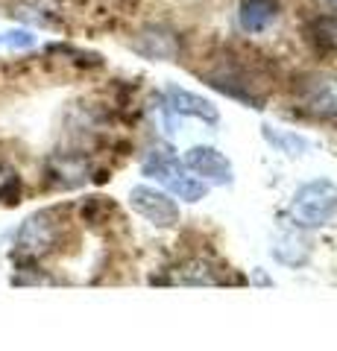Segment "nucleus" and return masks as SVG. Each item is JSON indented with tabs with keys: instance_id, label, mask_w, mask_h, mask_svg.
I'll list each match as a JSON object with an SVG mask.
<instances>
[{
	"instance_id": "nucleus-16",
	"label": "nucleus",
	"mask_w": 337,
	"mask_h": 351,
	"mask_svg": "<svg viewBox=\"0 0 337 351\" xmlns=\"http://www.w3.org/2000/svg\"><path fill=\"white\" fill-rule=\"evenodd\" d=\"M253 284H258V287H273V278H267L261 269H255L253 272Z\"/></svg>"
},
{
	"instance_id": "nucleus-9",
	"label": "nucleus",
	"mask_w": 337,
	"mask_h": 351,
	"mask_svg": "<svg viewBox=\"0 0 337 351\" xmlns=\"http://www.w3.org/2000/svg\"><path fill=\"white\" fill-rule=\"evenodd\" d=\"M141 170H144L147 179H156L161 184H167V182L176 179V176L185 173V164L173 156V149H161V152H150Z\"/></svg>"
},
{
	"instance_id": "nucleus-15",
	"label": "nucleus",
	"mask_w": 337,
	"mask_h": 351,
	"mask_svg": "<svg viewBox=\"0 0 337 351\" xmlns=\"http://www.w3.org/2000/svg\"><path fill=\"white\" fill-rule=\"evenodd\" d=\"M3 41H6V44H12V47H30V44L36 41V38H32L30 32H24V29H12V32H6V38H3Z\"/></svg>"
},
{
	"instance_id": "nucleus-8",
	"label": "nucleus",
	"mask_w": 337,
	"mask_h": 351,
	"mask_svg": "<svg viewBox=\"0 0 337 351\" xmlns=\"http://www.w3.org/2000/svg\"><path fill=\"white\" fill-rule=\"evenodd\" d=\"M276 0H241L237 9V24L244 32H261L273 24L276 18Z\"/></svg>"
},
{
	"instance_id": "nucleus-2",
	"label": "nucleus",
	"mask_w": 337,
	"mask_h": 351,
	"mask_svg": "<svg viewBox=\"0 0 337 351\" xmlns=\"http://www.w3.org/2000/svg\"><path fill=\"white\" fill-rule=\"evenodd\" d=\"M129 205L159 228H173L179 223V205L173 202V196L165 191H156L150 184H135L129 193Z\"/></svg>"
},
{
	"instance_id": "nucleus-13",
	"label": "nucleus",
	"mask_w": 337,
	"mask_h": 351,
	"mask_svg": "<svg viewBox=\"0 0 337 351\" xmlns=\"http://www.w3.org/2000/svg\"><path fill=\"white\" fill-rule=\"evenodd\" d=\"M173 281H179V284H223L226 278L223 276H217V272L211 269V263H205V261H188V263H182L179 272H176V278Z\"/></svg>"
},
{
	"instance_id": "nucleus-5",
	"label": "nucleus",
	"mask_w": 337,
	"mask_h": 351,
	"mask_svg": "<svg viewBox=\"0 0 337 351\" xmlns=\"http://www.w3.org/2000/svg\"><path fill=\"white\" fill-rule=\"evenodd\" d=\"M205 82L211 88H217V91L235 97V100L249 103L253 108H261V103H264V97L255 91V82L249 80L246 73L232 68V64H217L214 71H205Z\"/></svg>"
},
{
	"instance_id": "nucleus-11",
	"label": "nucleus",
	"mask_w": 337,
	"mask_h": 351,
	"mask_svg": "<svg viewBox=\"0 0 337 351\" xmlns=\"http://www.w3.org/2000/svg\"><path fill=\"white\" fill-rule=\"evenodd\" d=\"M135 50L147 59H170L173 53H176V41H173L170 36H165L161 29H150V32H144V36H138Z\"/></svg>"
},
{
	"instance_id": "nucleus-7",
	"label": "nucleus",
	"mask_w": 337,
	"mask_h": 351,
	"mask_svg": "<svg viewBox=\"0 0 337 351\" xmlns=\"http://www.w3.org/2000/svg\"><path fill=\"white\" fill-rule=\"evenodd\" d=\"M270 255H273V261H279L281 267H305V263L311 261V240L297 232H279L273 240H270Z\"/></svg>"
},
{
	"instance_id": "nucleus-1",
	"label": "nucleus",
	"mask_w": 337,
	"mask_h": 351,
	"mask_svg": "<svg viewBox=\"0 0 337 351\" xmlns=\"http://www.w3.org/2000/svg\"><path fill=\"white\" fill-rule=\"evenodd\" d=\"M337 217V184L332 179H314L305 182L293 193L288 205V219L290 226L302 228H323Z\"/></svg>"
},
{
	"instance_id": "nucleus-12",
	"label": "nucleus",
	"mask_w": 337,
	"mask_h": 351,
	"mask_svg": "<svg viewBox=\"0 0 337 351\" xmlns=\"http://www.w3.org/2000/svg\"><path fill=\"white\" fill-rule=\"evenodd\" d=\"M165 188H167L173 196L185 199V202H200V199H205V196H209V182L197 179V176H188V173L176 176V179L167 182Z\"/></svg>"
},
{
	"instance_id": "nucleus-4",
	"label": "nucleus",
	"mask_w": 337,
	"mask_h": 351,
	"mask_svg": "<svg viewBox=\"0 0 337 351\" xmlns=\"http://www.w3.org/2000/svg\"><path fill=\"white\" fill-rule=\"evenodd\" d=\"M185 167L202 176V182H214V184H232L235 182L232 161L214 147H191L185 152Z\"/></svg>"
},
{
	"instance_id": "nucleus-10",
	"label": "nucleus",
	"mask_w": 337,
	"mask_h": 351,
	"mask_svg": "<svg viewBox=\"0 0 337 351\" xmlns=\"http://www.w3.org/2000/svg\"><path fill=\"white\" fill-rule=\"evenodd\" d=\"M261 132H264L267 144H273L279 152H285V156L297 158V156H305V152L311 149V141L305 135H297V132H288V129H273V126H261Z\"/></svg>"
},
{
	"instance_id": "nucleus-14",
	"label": "nucleus",
	"mask_w": 337,
	"mask_h": 351,
	"mask_svg": "<svg viewBox=\"0 0 337 351\" xmlns=\"http://www.w3.org/2000/svg\"><path fill=\"white\" fill-rule=\"evenodd\" d=\"M317 41L325 44V47L337 50V12L317 18Z\"/></svg>"
},
{
	"instance_id": "nucleus-6",
	"label": "nucleus",
	"mask_w": 337,
	"mask_h": 351,
	"mask_svg": "<svg viewBox=\"0 0 337 351\" xmlns=\"http://www.w3.org/2000/svg\"><path fill=\"white\" fill-rule=\"evenodd\" d=\"M167 106L173 114H182V117H197V120H205V123H217L220 120V112H217V106L211 100H205V97L179 85L167 88Z\"/></svg>"
},
{
	"instance_id": "nucleus-3",
	"label": "nucleus",
	"mask_w": 337,
	"mask_h": 351,
	"mask_svg": "<svg viewBox=\"0 0 337 351\" xmlns=\"http://www.w3.org/2000/svg\"><path fill=\"white\" fill-rule=\"evenodd\" d=\"M299 103L311 114L332 120L337 117V76L332 73H308L299 80Z\"/></svg>"
}]
</instances>
